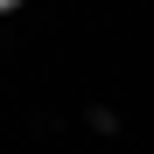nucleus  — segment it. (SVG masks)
<instances>
[{"mask_svg":"<svg viewBox=\"0 0 154 154\" xmlns=\"http://www.w3.org/2000/svg\"><path fill=\"white\" fill-rule=\"evenodd\" d=\"M14 7H21V0H0V14H14Z\"/></svg>","mask_w":154,"mask_h":154,"instance_id":"1","label":"nucleus"}]
</instances>
